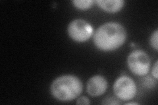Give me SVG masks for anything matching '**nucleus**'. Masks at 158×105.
Wrapping results in <instances>:
<instances>
[{
	"label": "nucleus",
	"instance_id": "f257e3e1",
	"mask_svg": "<svg viewBox=\"0 0 158 105\" xmlns=\"http://www.w3.org/2000/svg\"><path fill=\"white\" fill-rule=\"evenodd\" d=\"M127 37V31L122 24L108 22L97 28L93 39L98 49L103 51H111L122 46Z\"/></svg>",
	"mask_w": 158,
	"mask_h": 105
},
{
	"label": "nucleus",
	"instance_id": "f03ea898",
	"mask_svg": "<svg viewBox=\"0 0 158 105\" xmlns=\"http://www.w3.org/2000/svg\"><path fill=\"white\" fill-rule=\"evenodd\" d=\"M83 89L81 79L71 74L62 75L56 78L51 84L52 96L61 102H69L77 99Z\"/></svg>",
	"mask_w": 158,
	"mask_h": 105
},
{
	"label": "nucleus",
	"instance_id": "7ed1b4c3",
	"mask_svg": "<svg viewBox=\"0 0 158 105\" xmlns=\"http://www.w3.org/2000/svg\"><path fill=\"white\" fill-rule=\"evenodd\" d=\"M127 64L133 74L139 76H144L149 72L150 59L148 55L142 50H135L128 56Z\"/></svg>",
	"mask_w": 158,
	"mask_h": 105
},
{
	"label": "nucleus",
	"instance_id": "20e7f679",
	"mask_svg": "<svg viewBox=\"0 0 158 105\" xmlns=\"http://www.w3.org/2000/svg\"><path fill=\"white\" fill-rule=\"evenodd\" d=\"M67 32L73 40L77 42H85L92 36L93 28L85 20L75 19L68 25Z\"/></svg>",
	"mask_w": 158,
	"mask_h": 105
},
{
	"label": "nucleus",
	"instance_id": "39448f33",
	"mask_svg": "<svg viewBox=\"0 0 158 105\" xmlns=\"http://www.w3.org/2000/svg\"><path fill=\"white\" fill-rule=\"evenodd\" d=\"M113 91L117 97L123 101H128L136 96L137 88L133 79L127 76L117 79L113 85Z\"/></svg>",
	"mask_w": 158,
	"mask_h": 105
},
{
	"label": "nucleus",
	"instance_id": "423d86ee",
	"mask_svg": "<svg viewBox=\"0 0 158 105\" xmlns=\"http://www.w3.org/2000/svg\"><path fill=\"white\" fill-rule=\"evenodd\" d=\"M108 87V83L105 77L96 75L88 79L86 83V91L92 97H99L104 93Z\"/></svg>",
	"mask_w": 158,
	"mask_h": 105
},
{
	"label": "nucleus",
	"instance_id": "0eeeda50",
	"mask_svg": "<svg viewBox=\"0 0 158 105\" xmlns=\"http://www.w3.org/2000/svg\"><path fill=\"white\" fill-rule=\"evenodd\" d=\"M95 2L103 11L110 13L121 11L125 3L123 0H97Z\"/></svg>",
	"mask_w": 158,
	"mask_h": 105
},
{
	"label": "nucleus",
	"instance_id": "6e6552de",
	"mask_svg": "<svg viewBox=\"0 0 158 105\" xmlns=\"http://www.w3.org/2000/svg\"><path fill=\"white\" fill-rule=\"evenodd\" d=\"M72 3L77 9L86 10L92 7L94 2L92 0H74Z\"/></svg>",
	"mask_w": 158,
	"mask_h": 105
},
{
	"label": "nucleus",
	"instance_id": "1a4fd4ad",
	"mask_svg": "<svg viewBox=\"0 0 158 105\" xmlns=\"http://www.w3.org/2000/svg\"><path fill=\"white\" fill-rule=\"evenodd\" d=\"M157 37H158V30L156 29V30L152 34L150 38V43L151 46L154 48L156 51H158Z\"/></svg>",
	"mask_w": 158,
	"mask_h": 105
},
{
	"label": "nucleus",
	"instance_id": "9d476101",
	"mask_svg": "<svg viewBox=\"0 0 158 105\" xmlns=\"http://www.w3.org/2000/svg\"><path fill=\"white\" fill-rule=\"evenodd\" d=\"M76 104H77L87 105V104H90V101L88 97H86L85 96H81L77 100Z\"/></svg>",
	"mask_w": 158,
	"mask_h": 105
},
{
	"label": "nucleus",
	"instance_id": "9b49d317",
	"mask_svg": "<svg viewBox=\"0 0 158 105\" xmlns=\"http://www.w3.org/2000/svg\"><path fill=\"white\" fill-rule=\"evenodd\" d=\"M157 64H158V61H156L154 66H153V69H152V75L155 78V79H157Z\"/></svg>",
	"mask_w": 158,
	"mask_h": 105
},
{
	"label": "nucleus",
	"instance_id": "f8f14e48",
	"mask_svg": "<svg viewBox=\"0 0 158 105\" xmlns=\"http://www.w3.org/2000/svg\"><path fill=\"white\" fill-rule=\"evenodd\" d=\"M125 104H136V105H137V104H138V103H126Z\"/></svg>",
	"mask_w": 158,
	"mask_h": 105
}]
</instances>
